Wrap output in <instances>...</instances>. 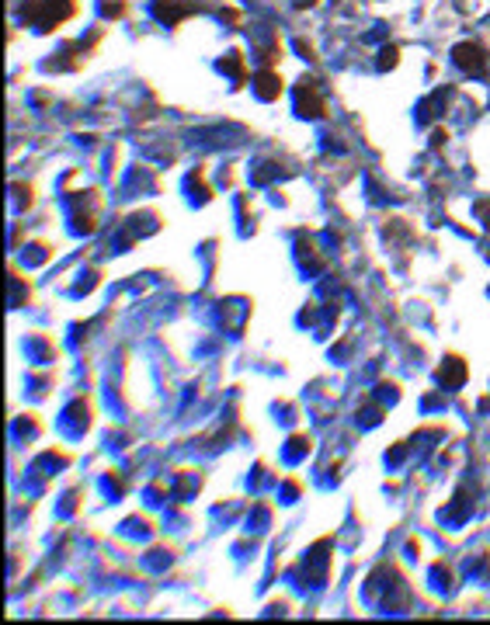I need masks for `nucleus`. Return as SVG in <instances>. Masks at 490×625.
I'll return each instance as SVG.
<instances>
[{"mask_svg":"<svg viewBox=\"0 0 490 625\" xmlns=\"http://www.w3.org/2000/svg\"><path fill=\"white\" fill-rule=\"evenodd\" d=\"M452 59H455V66H462L466 73H483V66H487V56H483V49H480L476 42L455 45V49H452Z\"/></svg>","mask_w":490,"mask_h":625,"instance_id":"nucleus-1","label":"nucleus"},{"mask_svg":"<svg viewBox=\"0 0 490 625\" xmlns=\"http://www.w3.org/2000/svg\"><path fill=\"white\" fill-rule=\"evenodd\" d=\"M299 108H303V115H323V101L320 98H310V94H306V87H303V91H299Z\"/></svg>","mask_w":490,"mask_h":625,"instance_id":"nucleus-3","label":"nucleus"},{"mask_svg":"<svg viewBox=\"0 0 490 625\" xmlns=\"http://www.w3.org/2000/svg\"><path fill=\"white\" fill-rule=\"evenodd\" d=\"M257 94L268 98V101H275L278 94H282V80L275 77V73H261V77H257Z\"/></svg>","mask_w":490,"mask_h":625,"instance_id":"nucleus-2","label":"nucleus"},{"mask_svg":"<svg viewBox=\"0 0 490 625\" xmlns=\"http://www.w3.org/2000/svg\"><path fill=\"white\" fill-rule=\"evenodd\" d=\"M393 63H396V49H393V45H390V49L383 52V63H379V66H383V70H390Z\"/></svg>","mask_w":490,"mask_h":625,"instance_id":"nucleus-4","label":"nucleus"}]
</instances>
